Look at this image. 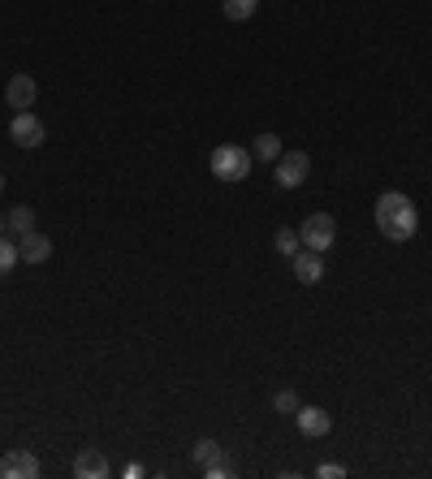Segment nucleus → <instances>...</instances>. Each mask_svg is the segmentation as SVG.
I'll list each match as a JSON object with an SVG mask.
<instances>
[{"label": "nucleus", "mask_w": 432, "mask_h": 479, "mask_svg": "<svg viewBox=\"0 0 432 479\" xmlns=\"http://www.w3.org/2000/svg\"><path fill=\"white\" fill-rule=\"evenodd\" d=\"M251 156H255V160H264V165H273V160L282 156V138H277V134H255Z\"/></svg>", "instance_id": "obj_12"}, {"label": "nucleus", "mask_w": 432, "mask_h": 479, "mask_svg": "<svg viewBox=\"0 0 432 479\" xmlns=\"http://www.w3.org/2000/svg\"><path fill=\"white\" fill-rule=\"evenodd\" d=\"M9 138H14L17 148H39V143L48 138V130H44V121L26 108V113H17L14 121H9Z\"/></svg>", "instance_id": "obj_6"}, {"label": "nucleus", "mask_w": 432, "mask_h": 479, "mask_svg": "<svg viewBox=\"0 0 432 479\" xmlns=\"http://www.w3.org/2000/svg\"><path fill=\"white\" fill-rule=\"evenodd\" d=\"M5 220H9V233H17V238H22V233L35 229V208H9V216H5Z\"/></svg>", "instance_id": "obj_15"}, {"label": "nucleus", "mask_w": 432, "mask_h": 479, "mask_svg": "<svg viewBox=\"0 0 432 479\" xmlns=\"http://www.w3.org/2000/svg\"><path fill=\"white\" fill-rule=\"evenodd\" d=\"M273 247H277V255H285V260H294V255L303 250V242H299V233H294V229H285V225H282V229L273 233Z\"/></svg>", "instance_id": "obj_13"}, {"label": "nucleus", "mask_w": 432, "mask_h": 479, "mask_svg": "<svg viewBox=\"0 0 432 479\" xmlns=\"http://www.w3.org/2000/svg\"><path fill=\"white\" fill-rule=\"evenodd\" d=\"M0 475L5 479H39L44 475V463L35 458L31 449H9V454L0 458Z\"/></svg>", "instance_id": "obj_5"}, {"label": "nucleus", "mask_w": 432, "mask_h": 479, "mask_svg": "<svg viewBox=\"0 0 432 479\" xmlns=\"http://www.w3.org/2000/svg\"><path fill=\"white\" fill-rule=\"evenodd\" d=\"M212 173H216V182H242L251 173V151L247 148H238V143H221V148L212 151Z\"/></svg>", "instance_id": "obj_2"}, {"label": "nucleus", "mask_w": 432, "mask_h": 479, "mask_svg": "<svg viewBox=\"0 0 432 479\" xmlns=\"http://www.w3.org/2000/svg\"><path fill=\"white\" fill-rule=\"evenodd\" d=\"M17 255H22V264H44V260L52 255L48 233H39V229L22 233V238H17Z\"/></svg>", "instance_id": "obj_11"}, {"label": "nucleus", "mask_w": 432, "mask_h": 479, "mask_svg": "<svg viewBox=\"0 0 432 479\" xmlns=\"http://www.w3.org/2000/svg\"><path fill=\"white\" fill-rule=\"evenodd\" d=\"M273 411H277V414H294V411H299V393H294V389L273 393Z\"/></svg>", "instance_id": "obj_18"}, {"label": "nucleus", "mask_w": 432, "mask_h": 479, "mask_svg": "<svg viewBox=\"0 0 432 479\" xmlns=\"http://www.w3.org/2000/svg\"><path fill=\"white\" fill-rule=\"evenodd\" d=\"M307 173H312V156L307 151H282L273 160V182L282 186V190H299L307 182Z\"/></svg>", "instance_id": "obj_3"}, {"label": "nucleus", "mask_w": 432, "mask_h": 479, "mask_svg": "<svg viewBox=\"0 0 432 479\" xmlns=\"http://www.w3.org/2000/svg\"><path fill=\"white\" fill-rule=\"evenodd\" d=\"M17 264H22V255H17V242L0 238V281H5V277H9Z\"/></svg>", "instance_id": "obj_16"}, {"label": "nucleus", "mask_w": 432, "mask_h": 479, "mask_svg": "<svg viewBox=\"0 0 432 479\" xmlns=\"http://www.w3.org/2000/svg\"><path fill=\"white\" fill-rule=\"evenodd\" d=\"M299 242H303L307 250H320V255H324V250L337 242V220H333L329 212H312L307 220H303Z\"/></svg>", "instance_id": "obj_4"}, {"label": "nucleus", "mask_w": 432, "mask_h": 479, "mask_svg": "<svg viewBox=\"0 0 432 479\" xmlns=\"http://www.w3.org/2000/svg\"><path fill=\"white\" fill-rule=\"evenodd\" d=\"M35 96H39V83H35L31 74H14V78L5 83V104H9L14 113H26L35 104Z\"/></svg>", "instance_id": "obj_7"}, {"label": "nucleus", "mask_w": 432, "mask_h": 479, "mask_svg": "<svg viewBox=\"0 0 432 479\" xmlns=\"http://www.w3.org/2000/svg\"><path fill=\"white\" fill-rule=\"evenodd\" d=\"M195 463H200V466L221 463V445H216L212 436H203V441H195Z\"/></svg>", "instance_id": "obj_17"}, {"label": "nucleus", "mask_w": 432, "mask_h": 479, "mask_svg": "<svg viewBox=\"0 0 432 479\" xmlns=\"http://www.w3.org/2000/svg\"><path fill=\"white\" fill-rule=\"evenodd\" d=\"M294 423H299L303 436L320 441V436H329V432H333V414L320 411V406H299V411H294Z\"/></svg>", "instance_id": "obj_8"}, {"label": "nucleus", "mask_w": 432, "mask_h": 479, "mask_svg": "<svg viewBox=\"0 0 432 479\" xmlns=\"http://www.w3.org/2000/svg\"><path fill=\"white\" fill-rule=\"evenodd\" d=\"M221 9H225V17H230V22H247V17H255L260 0H221Z\"/></svg>", "instance_id": "obj_14"}, {"label": "nucleus", "mask_w": 432, "mask_h": 479, "mask_svg": "<svg viewBox=\"0 0 432 479\" xmlns=\"http://www.w3.org/2000/svg\"><path fill=\"white\" fill-rule=\"evenodd\" d=\"M290 264H294V277H299L303 285H320V281H324V255H320V250L303 247Z\"/></svg>", "instance_id": "obj_9"}, {"label": "nucleus", "mask_w": 432, "mask_h": 479, "mask_svg": "<svg viewBox=\"0 0 432 479\" xmlns=\"http://www.w3.org/2000/svg\"><path fill=\"white\" fill-rule=\"evenodd\" d=\"M376 229L389 238V242H411L419 233V212L416 203L402 195V190H385L381 199H376Z\"/></svg>", "instance_id": "obj_1"}, {"label": "nucleus", "mask_w": 432, "mask_h": 479, "mask_svg": "<svg viewBox=\"0 0 432 479\" xmlns=\"http://www.w3.org/2000/svg\"><path fill=\"white\" fill-rule=\"evenodd\" d=\"M0 195H5V173H0Z\"/></svg>", "instance_id": "obj_20"}, {"label": "nucleus", "mask_w": 432, "mask_h": 479, "mask_svg": "<svg viewBox=\"0 0 432 479\" xmlns=\"http://www.w3.org/2000/svg\"><path fill=\"white\" fill-rule=\"evenodd\" d=\"M74 475L78 479H108L113 475V466L104 458L100 449H78V458H74Z\"/></svg>", "instance_id": "obj_10"}, {"label": "nucleus", "mask_w": 432, "mask_h": 479, "mask_svg": "<svg viewBox=\"0 0 432 479\" xmlns=\"http://www.w3.org/2000/svg\"><path fill=\"white\" fill-rule=\"evenodd\" d=\"M316 475H320V479H346V466H337V463H320V466H316Z\"/></svg>", "instance_id": "obj_19"}]
</instances>
